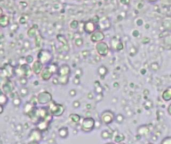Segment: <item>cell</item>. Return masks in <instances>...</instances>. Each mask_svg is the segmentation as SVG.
Listing matches in <instances>:
<instances>
[{
    "mask_svg": "<svg viewBox=\"0 0 171 144\" xmlns=\"http://www.w3.org/2000/svg\"><path fill=\"white\" fill-rule=\"evenodd\" d=\"M98 28V24L96 22H94L93 20H87V21L84 22V27H83V31L85 33L91 35L93 32H95Z\"/></svg>",
    "mask_w": 171,
    "mask_h": 144,
    "instance_id": "ba28073f",
    "label": "cell"
},
{
    "mask_svg": "<svg viewBox=\"0 0 171 144\" xmlns=\"http://www.w3.org/2000/svg\"><path fill=\"white\" fill-rule=\"evenodd\" d=\"M115 116L116 115L111 110H104L100 114V121L103 123V124L109 125L115 120Z\"/></svg>",
    "mask_w": 171,
    "mask_h": 144,
    "instance_id": "52a82bcc",
    "label": "cell"
},
{
    "mask_svg": "<svg viewBox=\"0 0 171 144\" xmlns=\"http://www.w3.org/2000/svg\"><path fill=\"white\" fill-rule=\"evenodd\" d=\"M80 105H81V103L79 100H75V101H73L72 103V106H73V108H75V109H77L80 107Z\"/></svg>",
    "mask_w": 171,
    "mask_h": 144,
    "instance_id": "f6af8a7d",
    "label": "cell"
},
{
    "mask_svg": "<svg viewBox=\"0 0 171 144\" xmlns=\"http://www.w3.org/2000/svg\"><path fill=\"white\" fill-rule=\"evenodd\" d=\"M69 120L71 121V123H74V124H78L82 121V118L79 114L76 113H72L69 115Z\"/></svg>",
    "mask_w": 171,
    "mask_h": 144,
    "instance_id": "d4e9b609",
    "label": "cell"
},
{
    "mask_svg": "<svg viewBox=\"0 0 171 144\" xmlns=\"http://www.w3.org/2000/svg\"><path fill=\"white\" fill-rule=\"evenodd\" d=\"M28 93H29V90H28V88L25 87V86H21V88H19V95H20L21 97L27 96Z\"/></svg>",
    "mask_w": 171,
    "mask_h": 144,
    "instance_id": "e575fe53",
    "label": "cell"
},
{
    "mask_svg": "<svg viewBox=\"0 0 171 144\" xmlns=\"http://www.w3.org/2000/svg\"><path fill=\"white\" fill-rule=\"evenodd\" d=\"M115 120L118 123H122V122H123V120H124V116L122 114H117L115 116Z\"/></svg>",
    "mask_w": 171,
    "mask_h": 144,
    "instance_id": "ab89813d",
    "label": "cell"
},
{
    "mask_svg": "<svg viewBox=\"0 0 171 144\" xmlns=\"http://www.w3.org/2000/svg\"><path fill=\"white\" fill-rule=\"evenodd\" d=\"M150 104H151L150 101H146V103H145V108H146V109L151 108V106H152V105H150Z\"/></svg>",
    "mask_w": 171,
    "mask_h": 144,
    "instance_id": "f907efd6",
    "label": "cell"
},
{
    "mask_svg": "<svg viewBox=\"0 0 171 144\" xmlns=\"http://www.w3.org/2000/svg\"><path fill=\"white\" fill-rule=\"evenodd\" d=\"M159 64L158 63H156V62H153V63H151V65H150V68L152 69V70H154V71H157L158 69H159Z\"/></svg>",
    "mask_w": 171,
    "mask_h": 144,
    "instance_id": "60d3db41",
    "label": "cell"
},
{
    "mask_svg": "<svg viewBox=\"0 0 171 144\" xmlns=\"http://www.w3.org/2000/svg\"><path fill=\"white\" fill-rule=\"evenodd\" d=\"M3 110H4V106L3 105H0V114L3 113Z\"/></svg>",
    "mask_w": 171,
    "mask_h": 144,
    "instance_id": "9f6ffc18",
    "label": "cell"
},
{
    "mask_svg": "<svg viewBox=\"0 0 171 144\" xmlns=\"http://www.w3.org/2000/svg\"><path fill=\"white\" fill-rule=\"evenodd\" d=\"M73 83L75 85H79V84H80V77H79V76H75V77H74Z\"/></svg>",
    "mask_w": 171,
    "mask_h": 144,
    "instance_id": "7dc6e473",
    "label": "cell"
},
{
    "mask_svg": "<svg viewBox=\"0 0 171 144\" xmlns=\"http://www.w3.org/2000/svg\"><path fill=\"white\" fill-rule=\"evenodd\" d=\"M138 35H139V31L138 30H134V31H133V36L137 37Z\"/></svg>",
    "mask_w": 171,
    "mask_h": 144,
    "instance_id": "f5cc1de1",
    "label": "cell"
},
{
    "mask_svg": "<svg viewBox=\"0 0 171 144\" xmlns=\"http://www.w3.org/2000/svg\"><path fill=\"white\" fill-rule=\"evenodd\" d=\"M137 25H139V26H140V25H142V21H141V20H139V21H138V24Z\"/></svg>",
    "mask_w": 171,
    "mask_h": 144,
    "instance_id": "91938a15",
    "label": "cell"
},
{
    "mask_svg": "<svg viewBox=\"0 0 171 144\" xmlns=\"http://www.w3.org/2000/svg\"><path fill=\"white\" fill-rule=\"evenodd\" d=\"M97 24H98V28L102 31H107L111 28V21L107 16L100 17V18L98 19Z\"/></svg>",
    "mask_w": 171,
    "mask_h": 144,
    "instance_id": "9c48e42d",
    "label": "cell"
},
{
    "mask_svg": "<svg viewBox=\"0 0 171 144\" xmlns=\"http://www.w3.org/2000/svg\"><path fill=\"white\" fill-rule=\"evenodd\" d=\"M37 59L40 61L44 66H47L48 64H50L53 60V54L50 52L49 50L46 49H40L38 51V54H37Z\"/></svg>",
    "mask_w": 171,
    "mask_h": 144,
    "instance_id": "6da1fadb",
    "label": "cell"
},
{
    "mask_svg": "<svg viewBox=\"0 0 171 144\" xmlns=\"http://www.w3.org/2000/svg\"><path fill=\"white\" fill-rule=\"evenodd\" d=\"M106 144H115V142H114V143H113V142H108V143H106Z\"/></svg>",
    "mask_w": 171,
    "mask_h": 144,
    "instance_id": "94428289",
    "label": "cell"
},
{
    "mask_svg": "<svg viewBox=\"0 0 171 144\" xmlns=\"http://www.w3.org/2000/svg\"><path fill=\"white\" fill-rule=\"evenodd\" d=\"M161 98L166 102L170 101L171 100V86H168L167 88L164 89V91L162 92V94H161Z\"/></svg>",
    "mask_w": 171,
    "mask_h": 144,
    "instance_id": "7402d4cb",
    "label": "cell"
},
{
    "mask_svg": "<svg viewBox=\"0 0 171 144\" xmlns=\"http://www.w3.org/2000/svg\"><path fill=\"white\" fill-rule=\"evenodd\" d=\"M95 125L96 122L92 117H85L81 121L80 129L83 132H85V133H89V132H91L95 128Z\"/></svg>",
    "mask_w": 171,
    "mask_h": 144,
    "instance_id": "3957f363",
    "label": "cell"
},
{
    "mask_svg": "<svg viewBox=\"0 0 171 144\" xmlns=\"http://www.w3.org/2000/svg\"><path fill=\"white\" fill-rule=\"evenodd\" d=\"M45 66L42 64V63L39 61L38 59L35 60L32 64H31V69H32L33 73L36 74V75H40V73L42 72V70L44 69Z\"/></svg>",
    "mask_w": 171,
    "mask_h": 144,
    "instance_id": "4fadbf2b",
    "label": "cell"
},
{
    "mask_svg": "<svg viewBox=\"0 0 171 144\" xmlns=\"http://www.w3.org/2000/svg\"><path fill=\"white\" fill-rule=\"evenodd\" d=\"M69 27H70V29H72V30H77V29H79V27H80V22H79L78 20L74 19L72 21H70Z\"/></svg>",
    "mask_w": 171,
    "mask_h": 144,
    "instance_id": "f546056e",
    "label": "cell"
},
{
    "mask_svg": "<svg viewBox=\"0 0 171 144\" xmlns=\"http://www.w3.org/2000/svg\"><path fill=\"white\" fill-rule=\"evenodd\" d=\"M28 21V16L27 15H22L19 19V23L20 24H23V23H26Z\"/></svg>",
    "mask_w": 171,
    "mask_h": 144,
    "instance_id": "7bdbcfd3",
    "label": "cell"
},
{
    "mask_svg": "<svg viewBox=\"0 0 171 144\" xmlns=\"http://www.w3.org/2000/svg\"><path fill=\"white\" fill-rule=\"evenodd\" d=\"M94 84H95V92H96V93H97V94H102V92H103V88L101 87L100 83L97 81V82L94 83Z\"/></svg>",
    "mask_w": 171,
    "mask_h": 144,
    "instance_id": "74e56055",
    "label": "cell"
},
{
    "mask_svg": "<svg viewBox=\"0 0 171 144\" xmlns=\"http://www.w3.org/2000/svg\"><path fill=\"white\" fill-rule=\"evenodd\" d=\"M9 101V98H8V95L3 93V92H1V94H0V105H3L5 106Z\"/></svg>",
    "mask_w": 171,
    "mask_h": 144,
    "instance_id": "83f0119b",
    "label": "cell"
},
{
    "mask_svg": "<svg viewBox=\"0 0 171 144\" xmlns=\"http://www.w3.org/2000/svg\"><path fill=\"white\" fill-rule=\"evenodd\" d=\"M41 140H42V131H40L37 128H34L29 134V141H37V142H40Z\"/></svg>",
    "mask_w": 171,
    "mask_h": 144,
    "instance_id": "5bb4252c",
    "label": "cell"
},
{
    "mask_svg": "<svg viewBox=\"0 0 171 144\" xmlns=\"http://www.w3.org/2000/svg\"><path fill=\"white\" fill-rule=\"evenodd\" d=\"M101 137L103 138V139H108V138L111 137V134L107 130H104L101 132Z\"/></svg>",
    "mask_w": 171,
    "mask_h": 144,
    "instance_id": "f35d334b",
    "label": "cell"
},
{
    "mask_svg": "<svg viewBox=\"0 0 171 144\" xmlns=\"http://www.w3.org/2000/svg\"><path fill=\"white\" fill-rule=\"evenodd\" d=\"M110 48H112L113 50L115 51H121L123 50L124 48V44L123 42L121 41L120 39L116 38V37H113V38H111L110 40Z\"/></svg>",
    "mask_w": 171,
    "mask_h": 144,
    "instance_id": "7c38bea8",
    "label": "cell"
},
{
    "mask_svg": "<svg viewBox=\"0 0 171 144\" xmlns=\"http://www.w3.org/2000/svg\"><path fill=\"white\" fill-rule=\"evenodd\" d=\"M95 50H96V52L98 53L99 56L105 57L108 55V53H109L110 47L105 41H101V42H98L95 44Z\"/></svg>",
    "mask_w": 171,
    "mask_h": 144,
    "instance_id": "8992f818",
    "label": "cell"
},
{
    "mask_svg": "<svg viewBox=\"0 0 171 144\" xmlns=\"http://www.w3.org/2000/svg\"><path fill=\"white\" fill-rule=\"evenodd\" d=\"M68 128L67 127H61L60 129L58 130V136H60L61 138H66L68 136Z\"/></svg>",
    "mask_w": 171,
    "mask_h": 144,
    "instance_id": "4dcf8cb0",
    "label": "cell"
},
{
    "mask_svg": "<svg viewBox=\"0 0 171 144\" xmlns=\"http://www.w3.org/2000/svg\"><path fill=\"white\" fill-rule=\"evenodd\" d=\"M49 123L50 122L46 121V120L41 119V120H39V121L36 123V128L39 129V130L42 131V132H44V131H46L48 128H49Z\"/></svg>",
    "mask_w": 171,
    "mask_h": 144,
    "instance_id": "e0dca14e",
    "label": "cell"
},
{
    "mask_svg": "<svg viewBox=\"0 0 171 144\" xmlns=\"http://www.w3.org/2000/svg\"><path fill=\"white\" fill-rule=\"evenodd\" d=\"M69 95H70L71 97L75 96V95H76V90H75V89H72V90H70L69 91Z\"/></svg>",
    "mask_w": 171,
    "mask_h": 144,
    "instance_id": "681fc988",
    "label": "cell"
},
{
    "mask_svg": "<svg viewBox=\"0 0 171 144\" xmlns=\"http://www.w3.org/2000/svg\"><path fill=\"white\" fill-rule=\"evenodd\" d=\"M105 39V34H104V31H102L100 29H97L95 32H93L92 34L90 35V40L91 42L93 43H98V42H101V41H104Z\"/></svg>",
    "mask_w": 171,
    "mask_h": 144,
    "instance_id": "8fae6325",
    "label": "cell"
},
{
    "mask_svg": "<svg viewBox=\"0 0 171 144\" xmlns=\"http://www.w3.org/2000/svg\"><path fill=\"white\" fill-rule=\"evenodd\" d=\"M119 144H125L124 142H121V143H119Z\"/></svg>",
    "mask_w": 171,
    "mask_h": 144,
    "instance_id": "6125c7cd",
    "label": "cell"
},
{
    "mask_svg": "<svg viewBox=\"0 0 171 144\" xmlns=\"http://www.w3.org/2000/svg\"><path fill=\"white\" fill-rule=\"evenodd\" d=\"M74 44H75L76 47H78V48H80L83 46L84 44V40L82 37H76L75 39H74Z\"/></svg>",
    "mask_w": 171,
    "mask_h": 144,
    "instance_id": "836d02e7",
    "label": "cell"
},
{
    "mask_svg": "<svg viewBox=\"0 0 171 144\" xmlns=\"http://www.w3.org/2000/svg\"><path fill=\"white\" fill-rule=\"evenodd\" d=\"M131 0H120V3L123 5H129Z\"/></svg>",
    "mask_w": 171,
    "mask_h": 144,
    "instance_id": "c3c4849f",
    "label": "cell"
},
{
    "mask_svg": "<svg viewBox=\"0 0 171 144\" xmlns=\"http://www.w3.org/2000/svg\"><path fill=\"white\" fill-rule=\"evenodd\" d=\"M162 26L165 29V31H169L171 32V16H165L162 19Z\"/></svg>",
    "mask_w": 171,
    "mask_h": 144,
    "instance_id": "ffe728a7",
    "label": "cell"
},
{
    "mask_svg": "<svg viewBox=\"0 0 171 144\" xmlns=\"http://www.w3.org/2000/svg\"><path fill=\"white\" fill-rule=\"evenodd\" d=\"M53 84H59V81H58V77H54L53 78Z\"/></svg>",
    "mask_w": 171,
    "mask_h": 144,
    "instance_id": "816d5d0a",
    "label": "cell"
},
{
    "mask_svg": "<svg viewBox=\"0 0 171 144\" xmlns=\"http://www.w3.org/2000/svg\"><path fill=\"white\" fill-rule=\"evenodd\" d=\"M147 144H153V143H151V142H149V143H147Z\"/></svg>",
    "mask_w": 171,
    "mask_h": 144,
    "instance_id": "be15d7a7",
    "label": "cell"
},
{
    "mask_svg": "<svg viewBox=\"0 0 171 144\" xmlns=\"http://www.w3.org/2000/svg\"><path fill=\"white\" fill-rule=\"evenodd\" d=\"M27 79L28 78H26V77H20V78H19V83H20L22 86H25L28 82Z\"/></svg>",
    "mask_w": 171,
    "mask_h": 144,
    "instance_id": "ee69618b",
    "label": "cell"
},
{
    "mask_svg": "<svg viewBox=\"0 0 171 144\" xmlns=\"http://www.w3.org/2000/svg\"><path fill=\"white\" fill-rule=\"evenodd\" d=\"M160 40L165 49H171V32L165 31V33L160 35Z\"/></svg>",
    "mask_w": 171,
    "mask_h": 144,
    "instance_id": "30bf717a",
    "label": "cell"
},
{
    "mask_svg": "<svg viewBox=\"0 0 171 144\" xmlns=\"http://www.w3.org/2000/svg\"><path fill=\"white\" fill-rule=\"evenodd\" d=\"M39 76H40L42 81H48V80H50L53 77V73L46 67V66H45Z\"/></svg>",
    "mask_w": 171,
    "mask_h": 144,
    "instance_id": "2e32d148",
    "label": "cell"
},
{
    "mask_svg": "<svg viewBox=\"0 0 171 144\" xmlns=\"http://www.w3.org/2000/svg\"><path fill=\"white\" fill-rule=\"evenodd\" d=\"M143 43H149V38L148 37H145V38H143V41H142Z\"/></svg>",
    "mask_w": 171,
    "mask_h": 144,
    "instance_id": "11a10c76",
    "label": "cell"
},
{
    "mask_svg": "<svg viewBox=\"0 0 171 144\" xmlns=\"http://www.w3.org/2000/svg\"><path fill=\"white\" fill-rule=\"evenodd\" d=\"M15 75V67L13 65L6 63L1 67V76L3 78L10 79Z\"/></svg>",
    "mask_w": 171,
    "mask_h": 144,
    "instance_id": "5b68a950",
    "label": "cell"
},
{
    "mask_svg": "<svg viewBox=\"0 0 171 144\" xmlns=\"http://www.w3.org/2000/svg\"><path fill=\"white\" fill-rule=\"evenodd\" d=\"M57 40H58V42L60 43L62 45H68V41L67 39L65 38L63 35H61V34H59V35H57Z\"/></svg>",
    "mask_w": 171,
    "mask_h": 144,
    "instance_id": "8d00e7d4",
    "label": "cell"
},
{
    "mask_svg": "<svg viewBox=\"0 0 171 144\" xmlns=\"http://www.w3.org/2000/svg\"><path fill=\"white\" fill-rule=\"evenodd\" d=\"M35 104L34 103H30V102H27L26 104L24 105V108H23V112L26 115H28L29 113H31L34 109H35Z\"/></svg>",
    "mask_w": 171,
    "mask_h": 144,
    "instance_id": "484cf974",
    "label": "cell"
},
{
    "mask_svg": "<svg viewBox=\"0 0 171 144\" xmlns=\"http://www.w3.org/2000/svg\"><path fill=\"white\" fill-rule=\"evenodd\" d=\"M148 132H149V129L147 128V126H140L137 130V133L139 135H141V136H145V135H147Z\"/></svg>",
    "mask_w": 171,
    "mask_h": 144,
    "instance_id": "d6a6232c",
    "label": "cell"
},
{
    "mask_svg": "<svg viewBox=\"0 0 171 144\" xmlns=\"http://www.w3.org/2000/svg\"><path fill=\"white\" fill-rule=\"evenodd\" d=\"M12 104L14 106H20L22 104V100L20 95H14L12 97Z\"/></svg>",
    "mask_w": 171,
    "mask_h": 144,
    "instance_id": "1f68e13d",
    "label": "cell"
},
{
    "mask_svg": "<svg viewBox=\"0 0 171 144\" xmlns=\"http://www.w3.org/2000/svg\"><path fill=\"white\" fill-rule=\"evenodd\" d=\"M10 25V18L9 16L5 15V14L2 13L1 17H0V26L2 28H6Z\"/></svg>",
    "mask_w": 171,
    "mask_h": 144,
    "instance_id": "44dd1931",
    "label": "cell"
},
{
    "mask_svg": "<svg viewBox=\"0 0 171 144\" xmlns=\"http://www.w3.org/2000/svg\"><path fill=\"white\" fill-rule=\"evenodd\" d=\"M97 72H98L99 76H100L101 78H104V77L106 76V74L108 73V69H107L106 66L101 65V66H99V67H98Z\"/></svg>",
    "mask_w": 171,
    "mask_h": 144,
    "instance_id": "4316f807",
    "label": "cell"
},
{
    "mask_svg": "<svg viewBox=\"0 0 171 144\" xmlns=\"http://www.w3.org/2000/svg\"><path fill=\"white\" fill-rule=\"evenodd\" d=\"M37 103L40 104L41 106H46L52 101V95L50 92L48 91H41L40 93H38V95L36 96Z\"/></svg>",
    "mask_w": 171,
    "mask_h": 144,
    "instance_id": "277c9868",
    "label": "cell"
},
{
    "mask_svg": "<svg viewBox=\"0 0 171 144\" xmlns=\"http://www.w3.org/2000/svg\"><path fill=\"white\" fill-rule=\"evenodd\" d=\"M38 34H39V29L37 25H33V26H31L29 29L27 30V36L31 39L32 38L34 39Z\"/></svg>",
    "mask_w": 171,
    "mask_h": 144,
    "instance_id": "d6986e66",
    "label": "cell"
},
{
    "mask_svg": "<svg viewBox=\"0 0 171 144\" xmlns=\"http://www.w3.org/2000/svg\"><path fill=\"white\" fill-rule=\"evenodd\" d=\"M34 44H35L36 48H38V49H42V45H43V37L41 36L40 33L34 38Z\"/></svg>",
    "mask_w": 171,
    "mask_h": 144,
    "instance_id": "cb8c5ba5",
    "label": "cell"
},
{
    "mask_svg": "<svg viewBox=\"0 0 171 144\" xmlns=\"http://www.w3.org/2000/svg\"><path fill=\"white\" fill-rule=\"evenodd\" d=\"M46 67L49 69V70L52 72L53 73V75H57L58 74V71H59V67L60 66H58V63H56V62H51L50 64H48Z\"/></svg>",
    "mask_w": 171,
    "mask_h": 144,
    "instance_id": "603a6c76",
    "label": "cell"
},
{
    "mask_svg": "<svg viewBox=\"0 0 171 144\" xmlns=\"http://www.w3.org/2000/svg\"><path fill=\"white\" fill-rule=\"evenodd\" d=\"M161 144H171V136H167L162 139Z\"/></svg>",
    "mask_w": 171,
    "mask_h": 144,
    "instance_id": "b9f144b4",
    "label": "cell"
},
{
    "mask_svg": "<svg viewBox=\"0 0 171 144\" xmlns=\"http://www.w3.org/2000/svg\"><path fill=\"white\" fill-rule=\"evenodd\" d=\"M124 139H125L124 134H121V133H120V134H117L115 137H114V142L117 143V144H119V143L123 142Z\"/></svg>",
    "mask_w": 171,
    "mask_h": 144,
    "instance_id": "d590c367",
    "label": "cell"
},
{
    "mask_svg": "<svg viewBox=\"0 0 171 144\" xmlns=\"http://www.w3.org/2000/svg\"><path fill=\"white\" fill-rule=\"evenodd\" d=\"M47 107L51 113L53 114V116H55V117L62 116L65 111V106L63 104H61V103H56V102H54L53 100L47 105Z\"/></svg>",
    "mask_w": 171,
    "mask_h": 144,
    "instance_id": "7a4b0ae2",
    "label": "cell"
},
{
    "mask_svg": "<svg viewBox=\"0 0 171 144\" xmlns=\"http://www.w3.org/2000/svg\"><path fill=\"white\" fill-rule=\"evenodd\" d=\"M28 144H39V142H37V141H29Z\"/></svg>",
    "mask_w": 171,
    "mask_h": 144,
    "instance_id": "6f0895ef",
    "label": "cell"
},
{
    "mask_svg": "<svg viewBox=\"0 0 171 144\" xmlns=\"http://www.w3.org/2000/svg\"><path fill=\"white\" fill-rule=\"evenodd\" d=\"M167 112H168V114L171 116V104L168 105V107H167Z\"/></svg>",
    "mask_w": 171,
    "mask_h": 144,
    "instance_id": "db71d44e",
    "label": "cell"
},
{
    "mask_svg": "<svg viewBox=\"0 0 171 144\" xmlns=\"http://www.w3.org/2000/svg\"><path fill=\"white\" fill-rule=\"evenodd\" d=\"M82 74H83V72H82V69H81V68H77V69L75 70V76L81 77Z\"/></svg>",
    "mask_w": 171,
    "mask_h": 144,
    "instance_id": "bcb514c9",
    "label": "cell"
},
{
    "mask_svg": "<svg viewBox=\"0 0 171 144\" xmlns=\"http://www.w3.org/2000/svg\"><path fill=\"white\" fill-rule=\"evenodd\" d=\"M71 74V67L68 64H62L59 67V71L57 75H62V76H70Z\"/></svg>",
    "mask_w": 171,
    "mask_h": 144,
    "instance_id": "9a60e30c",
    "label": "cell"
},
{
    "mask_svg": "<svg viewBox=\"0 0 171 144\" xmlns=\"http://www.w3.org/2000/svg\"><path fill=\"white\" fill-rule=\"evenodd\" d=\"M148 2H151V3H155V2H157L158 0H147Z\"/></svg>",
    "mask_w": 171,
    "mask_h": 144,
    "instance_id": "680465c9",
    "label": "cell"
},
{
    "mask_svg": "<svg viewBox=\"0 0 171 144\" xmlns=\"http://www.w3.org/2000/svg\"><path fill=\"white\" fill-rule=\"evenodd\" d=\"M1 91L3 92V93L7 94V95H11V94H12V91H13V86H12V84H11L9 81L5 82V83H2Z\"/></svg>",
    "mask_w": 171,
    "mask_h": 144,
    "instance_id": "ac0fdd59",
    "label": "cell"
},
{
    "mask_svg": "<svg viewBox=\"0 0 171 144\" xmlns=\"http://www.w3.org/2000/svg\"><path fill=\"white\" fill-rule=\"evenodd\" d=\"M58 77V81L60 85H67L69 82V76H62V75H57Z\"/></svg>",
    "mask_w": 171,
    "mask_h": 144,
    "instance_id": "f1b7e54d",
    "label": "cell"
}]
</instances>
